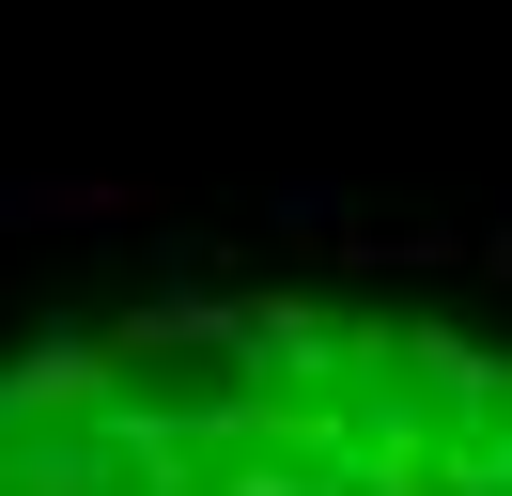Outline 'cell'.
<instances>
[{
  "instance_id": "obj_1",
  "label": "cell",
  "mask_w": 512,
  "mask_h": 496,
  "mask_svg": "<svg viewBox=\"0 0 512 496\" xmlns=\"http://www.w3.org/2000/svg\"><path fill=\"white\" fill-rule=\"evenodd\" d=\"M0 496H512V341L419 310H125L0 357Z\"/></svg>"
}]
</instances>
